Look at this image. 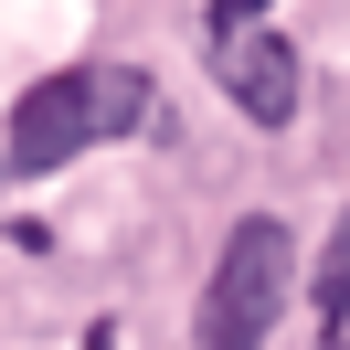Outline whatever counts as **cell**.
<instances>
[{"mask_svg":"<svg viewBox=\"0 0 350 350\" xmlns=\"http://www.w3.org/2000/svg\"><path fill=\"white\" fill-rule=\"evenodd\" d=\"M149 117V75H128V64H75V75H43V85L11 107V170L22 180H53L64 159H85L96 138H117V128H138Z\"/></svg>","mask_w":350,"mask_h":350,"instance_id":"cell-1","label":"cell"},{"mask_svg":"<svg viewBox=\"0 0 350 350\" xmlns=\"http://www.w3.org/2000/svg\"><path fill=\"white\" fill-rule=\"evenodd\" d=\"M276 308H286V223L244 213L213 255V286H202V350H265Z\"/></svg>","mask_w":350,"mask_h":350,"instance_id":"cell-2","label":"cell"},{"mask_svg":"<svg viewBox=\"0 0 350 350\" xmlns=\"http://www.w3.org/2000/svg\"><path fill=\"white\" fill-rule=\"evenodd\" d=\"M213 64H223V96H234L255 128H286L297 117V53H286V32H255V22H234V32H213Z\"/></svg>","mask_w":350,"mask_h":350,"instance_id":"cell-3","label":"cell"},{"mask_svg":"<svg viewBox=\"0 0 350 350\" xmlns=\"http://www.w3.org/2000/svg\"><path fill=\"white\" fill-rule=\"evenodd\" d=\"M319 319L350 329V213L329 223V244H319Z\"/></svg>","mask_w":350,"mask_h":350,"instance_id":"cell-4","label":"cell"},{"mask_svg":"<svg viewBox=\"0 0 350 350\" xmlns=\"http://www.w3.org/2000/svg\"><path fill=\"white\" fill-rule=\"evenodd\" d=\"M265 0H213V32H234V22H255Z\"/></svg>","mask_w":350,"mask_h":350,"instance_id":"cell-5","label":"cell"},{"mask_svg":"<svg viewBox=\"0 0 350 350\" xmlns=\"http://www.w3.org/2000/svg\"><path fill=\"white\" fill-rule=\"evenodd\" d=\"M75 350H117V340H107V329H85V340H75Z\"/></svg>","mask_w":350,"mask_h":350,"instance_id":"cell-6","label":"cell"},{"mask_svg":"<svg viewBox=\"0 0 350 350\" xmlns=\"http://www.w3.org/2000/svg\"><path fill=\"white\" fill-rule=\"evenodd\" d=\"M0 170H11V159H0Z\"/></svg>","mask_w":350,"mask_h":350,"instance_id":"cell-7","label":"cell"}]
</instances>
